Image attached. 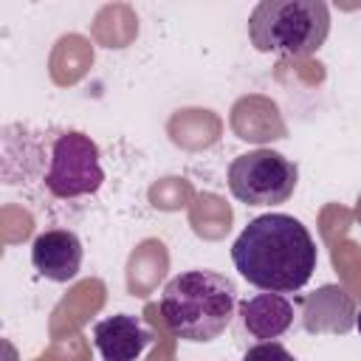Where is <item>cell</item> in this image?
Instances as JSON below:
<instances>
[{
	"instance_id": "obj_1",
	"label": "cell",
	"mask_w": 361,
	"mask_h": 361,
	"mask_svg": "<svg viewBox=\"0 0 361 361\" xmlns=\"http://www.w3.org/2000/svg\"><path fill=\"white\" fill-rule=\"evenodd\" d=\"M316 243L290 214L268 212L240 231L231 245V262L245 282L268 293H293L316 271Z\"/></svg>"
},
{
	"instance_id": "obj_2",
	"label": "cell",
	"mask_w": 361,
	"mask_h": 361,
	"mask_svg": "<svg viewBox=\"0 0 361 361\" xmlns=\"http://www.w3.org/2000/svg\"><path fill=\"white\" fill-rule=\"evenodd\" d=\"M237 288L228 276L206 268L183 271L166 282L161 316L180 341H214L234 319Z\"/></svg>"
},
{
	"instance_id": "obj_3",
	"label": "cell",
	"mask_w": 361,
	"mask_h": 361,
	"mask_svg": "<svg viewBox=\"0 0 361 361\" xmlns=\"http://www.w3.org/2000/svg\"><path fill=\"white\" fill-rule=\"evenodd\" d=\"M330 34V8L322 0H262L248 17V39L259 54L310 56Z\"/></svg>"
},
{
	"instance_id": "obj_4",
	"label": "cell",
	"mask_w": 361,
	"mask_h": 361,
	"mask_svg": "<svg viewBox=\"0 0 361 361\" xmlns=\"http://www.w3.org/2000/svg\"><path fill=\"white\" fill-rule=\"evenodd\" d=\"M42 183L59 200L96 195L104 183V169L99 161L96 141L79 130H62L51 141L48 169Z\"/></svg>"
},
{
	"instance_id": "obj_5",
	"label": "cell",
	"mask_w": 361,
	"mask_h": 361,
	"mask_svg": "<svg viewBox=\"0 0 361 361\" xmlns=\"http://www.w3.org/2000/svg\"><path fill=\"white\" fill-rule=\"evenodd\" d=\"M299 180V166L276 149H251L228 164V189L245 206L285 203Z\"/></svg>"
},
{
	"instance_id": "obj_6",
	"label": "cell",
	"mask_w": 361,
	"mask_h": 361,
	"mask_svg": "<svg viewBox=\"0 0 361 361\" xmlns=\"http://www.w3.org/2000/svg\"><path fill=\"white\" fill-rule=\"evenodd\" d=\"M31 265L51 282H71L82 268V240L71 228L42 231L31 245Z\"/></svg>"
},
{
	"instance_id": "obj_7",
	"label": "cell",
	"mask_w": 361,
	"mask_h": 361,
	"mask_svg": "<svg viewBox=\"0 0 361 361\" xmlns=\"http://www.w3.org/2000/svg\"><path fill=\"white\" fill-rule=\"evenodd\" d=\"M302 322L307 333H333L344 336L355 324V302L338 285H324L310 296H302Z\"/></svg>"
},
{
	"instance_id": "obj_8",
	"label": "cell",
	"mask_w": 361,
	"mask_h": 361,
	"mask_svg": "<svg viewBox=\"0 0 361 361\" xmlns=\"http://www.w3.org/2000/svg\"><path fill=\"white\" fill-rule=\"evenodd\" d=\"M93 344L102 361H135L152 344V333L138 316L116 313L93 324Z\"/></svg>"
},
{
	"instance_id": "obj_9",
	"label": "cell",
	"mask_w": 361,
	"mask_h": 361,
	"mask_svg": "<svg viewBox=\"0 0 361 361\" xmlns=\"http://www.w3.org/2000/svg\"><path fill=\"white\" fill-rule=\"evenodd\" d=\"M240 316H243V327L254 338L274 341L293 324V302L285 293L265 290V293H257L240 302Z\"/></svg>"
},
{
	"instance_id": "obj_10",
	"label": "cell",
	"mask_w": 361,
	"mask_h": 361,
	"mask_svg": "<svg viewBox=\"0 0 361 361\" xmlns=\"http://www.w3.org/2000/svg\"><path fill=\"white\" fill-rule=\"evenodd\" d=\"M243 361H296V358L279 341H259V344H254V347L245 350Z\"/></svg>"
},
{
	"instance_id": "obj_11",
	"label": "cell",
	"mask_w": 361,
	"mask_h": 361,
	"mask_svg": "<svg viewBox=\"0 0 361 361\" xmlns=\"http://www.w3.org/2000/svg\"><path fill=\"white\" fill-rule=\"evenodd\" d=\"M355 327H358V333H361V310H355Z\"/></svg>"
}]
</instances>
